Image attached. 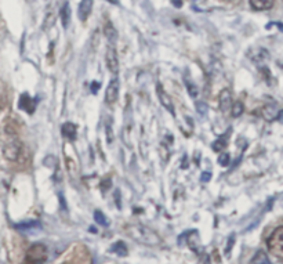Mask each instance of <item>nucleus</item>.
Wrapping results in <instances>:
<instances>
[{"instance_id":"f257e3e1","label":"nucleus","mask_w":283,"mask_h":264,"mask_svg":"<svg viewBox=\"0 0 283 264\" xmlns=\"http://www.w3.org/2000/svg\"><path fill=\"white\" fill-rule=\"evenodd\" d=\"M21 144L20 136L10 122H6L3 126L0 127V151L2 155L7 159L14 162L18 159L21 154Z\"/></svg>"},{"instance_id":"6e6552de","label":"nucleus","mask_w":283,"mask_h":264,"mask_svg":"<svg viewBox=\"0 0 283 264\" xmlns=\"http://www.w3.org/2000/svg\"><path fill=\"white\" fill-rule=\"evenodd\" d=\"M218 105L223 114H228L232 108V94L228 89H224L223 92L220 93V100H218Z\"/></svg>"},{"instance_id":"9d476101","label":"nucleus","mask_w":283,"mask_h":264,"mask_svg":"<svg viewBox=\"0 0 283 264\" xmlns=\"http://www.w3.org/2000/svg\"><path fill=\"white\" fill-rule=\"evenodd\" d=\"M273 2L275 0H250V6L256 11H264L272 9Z\"/></svg>"},{"instance_id":"a211bd4d","label":"nucleus","mask_w":283,"mask_h":264,"mask_svg":"<svg viewBox=\"0 0 283 264\" xmlns=\"http://www.w3.org/2000/svg\"><path fill=\"white\" fill-rule=\"evenodd\" d=\"M253 264H272L267 257V254L264 252H258L253 259Z\"/></svg>"},{"instance_id":"1a4fd4ad","label":"nucleus","mask_w":283,"mask_h":264,"mask_svg":"<svg viewBox=\"0 0 283 264\" xmlns=\"http://www.w3.org/2000/svg\"><path fill=\"white\" fill-rule=\"evenodd\" d=\"M93 3H94V0H82L80 5H79V9H77L79 20L86 21L90 17L91 10H93Z\"/></svg>"},{"instance_id":"0eeeda50","label":"nucleus","mask_w":283,"mask_h":264,"mask_svg":"<svg viewBox=\"0 0 283 264\" xmlns=\"http://www.w3.org/2000/svg\"><path fill=\"white\" fill-rule=\"evenodd\" d=\"M117 97H119V81H117L116 78H113V79L109 82L108 89H106L105 101L108 102V104H113V102H116Z\"/></svg>"},{"instance_id":"dca6fc26","label":"nucleus","mask_w":283,"mask_h":264,"mask_svg":"<svg viewBox=\"0 0 283 264\" xmlns=\"http://www.w3.org/2000/svg\"><path fill=\"white\" fill-rule=\"evenodd\" d=\"M111 252L119 254V256H127V246L125 245V242H116L111 249Z\"/></svg>"},{"instance_id":"5701e85b","label":"nucleus","mask_w":283,"mask_h":264,"mask_svg":"<svg viewBox=\"0 0 283 264\" xmlns=\"http://www.w3.org/2000/svg\"><path fill=\"white\" fill-rule=\"evenodd\" d=\"M218 163L221 166H228L229 165V154H221L218 155Z\"/></svg>"},{"instance_id":"c85d7f7f","label":"nucleus","mask_w":283,"mask_h":264,"mask_svg":"<svg viewBox=\"0 0 283 264\" xmlns=\"http://www.w3.org/2000/svg\"><path fill=\"white\" fill-rule=\"evenodd\" d=\"M106 2H109V3H112V5H116L117 0H106Z\"/></svg>"},{"instance_id":"4468645a","label":"nucleus","mask_w":283,"mask_h":264,"mask_svg":"<svg viewBox=\"0 0 283 264\" xmlns=\"http://www.w3.org/2000/svg\"><path fill=\"white\" fill-rule=\"evenodd\" d=\"M61 132H62V136L68 138V140H75L76 138V126L73 123H64L62 127H61Z\"/></svg>"},{"instance_id":"c756f323","label":"nucleus","mask_w":283,"mask_h":264,"mask_svg":"<svg viewBox=\"0 0 283 264\" xmlns=\"http://www.w3.org/2000/svg\"><path fill=\"white\" fill-rule=\"evenodd\" d=\"M65 264H68V263H65Z\"/></svg>"},{"instance_id":"f03ea898","label":"nucleus","mask_w":283,"mask_h":264,"mask_svg":"<svg viewBox=\"0 0 283 264\" xmlns=\"http://www.w3.org/2000/svg\"><path fill=\"white\" fill-rule=\"evenodd\" d=\"M126 234L138 244L148 245V246H156L162 242L160 237L153 230L148 229L145 225H140V224H133L126 227Z\"/></svg>"},{"instance_id":"ddd939ff","label":"nucleus","mask_w":283,"mask_h":264,"mask_svg":"<svg viewBox=\"0 0 283 264\" xmlns=\"http://www.w3.org/2000/svg\"><path fill=\"white\" fill-rule=\"evenodd\" d=\"M104 32H105V36L108 42L111 43V46H115V43L117 41V32L116 29L113 28L111 22H106L105 28H104Z\"/></svg>"},{"instance_id":"bb28decb","label":"nucleus","mask_w":283,"mask_h":264,"mask_svg":"<svg viewBox=\"0 0 283 264\" xmlns=\"http://www.w3.org/2000/svg\"><path fill=\"white\" fill-rule=\"evenodd\" d=\"M276 119H278L279 122H282V123H283V111H279L278 118H276Z\"/></svg>"},{"instance_id":"393cba45","label":"nucleus","mask_w":283,"mask_h":264,"mask_svg":"<svg viewBox=\"0 0 283 264\" xmlns=\"http://www.w3.org/2000/svg\"><path fill=\"white\" fill-rule=\"evenodd\" d=\"M196 108L199 109V114H205V112L208 111V105L206 104H203V102H196Z\"/></svg>"},{"instance_id":"412c9836","label":"nucleus","mask_w":283,"mask_h":264,"mask_svg":"<svg viewBox=\"0 0 283 264\" xmlns=\"http://www.w3.org/2000/svg\"><path fill=\"white\" fill-rule=\"evenodd\" d=\"M185 85H187V89H188V93H189V96L192 97V98H196V97H197L196 86H195L193 83H191L189 81L185 82Z\"/></svg>"},{"instance_id":"4be33fe9","label":"nucleus","mask_w":283,"mask_h":264,"mask_svg":"<svg viewBox=\"0 0 283 264\" xmlns=\"http://www.w3.org/2000/svg\"><path fill=\"white\" fill-rule=\"evenodd\" d=\"M66 165H68V172L71 173V176H76L77 174V168H76V163L71 159H66Z\"/></svg>"},{"instance_id":"b1692460","label":"nucleus","mask_w":283,"mask_h":264,"mask_svg":"<svg viewBox=\"0 0 283 264\" xmlns=\"http://www.w3.org/2000/svg\"><path fill=\"white\" fill-rule=\"evenodd\" d=\"M17 229L20 230H25V229H32V227H39V223H36V221H28V223H24V224H18V225H15Z\"/></svg>"},{"instance_id":"39448f33","label":"nucleus","mask_w":283,"mask_h":264,"mask_svg":"<svg viewBox=\"0 0 283 264\" xmlns=\"http://www.w3.org/2000/svg\"><path fill=\"white\" fill-rule=\"evenodd\" d=\"M105 62H106V68L109 69V72L113 73V75H116L117 72H119V58H117L115 46H111L108 50H106Z\"/></svg>"},{"instance_id":"7ed1b4c3","label":"nucleus","mask_w":283,"mask_h":264,"mask_svg":"<svg viewBox=\"0 0 283 264\" xmlns=\"http://www.w3.org/2000/svg\"><path fill=\"white\" fill-rule=\"evenodd\" d=\"M267 246H268L269 253L283 260V227H278L269 235Z\"/></svg>"},{"instance_id":"6ab92c4d","label":"nucleus","mask_w":283,"mask_h":264,"mask_svg":"<svg viewBox=\"0 0 283 264\" xmlns=\"http://www.w3.org/2000/svg\"><path fill=\"white\" fill-rule=\"evenodd\" d=\"M94 218H96L97 223L101 224V225H104V227H106V225L109 224V221L106 220V217L104 216V213H102L101 210H96V212H94Z\"/></svg>"},{"instance_id":"a878e982","label":"nucleus","mask_w":283,"mask_h":264,"mask_svg":"<svg viewBox=\"0 0 283 264\" xmlns=\"http://www.w3.org/2000/svg\"><path fill=\"white\" fill-rule=\"evenodd\" d=\"M210 180V173H203L202 181H209Z\"/></svg>"},{"instance_id":"f8f14e48","label":"nucleus","mask_w":283,"mask_h":264,"mask_svg":"<svg viewBox=\"0 0 283 264\" xmlns=\"http://www.w3.org/2000/svg\"><path fill=\"white\" fill-rule=\"evenodd\" d=\"M18 105H20L21 109H24V111H26L28 114H32V112L35 111L36 101H33L28 94H24V96L21 97L20 104H18Z\"/></svg>"},{"instance_id":"f3484780","label":"nucleus","mask_w":283,"mask_h":264,"mask_svg":"<svg viewBox=\"0 0 283 264\" xmlns=\"http://www.w3.org/2000/svg\"><path fill=\"white\" fill-rule=\"evenodd\" d=\"M243 109H245V107H243L242 102L236 101V102H233V104H232V108H231V114H232L233 118H238L243 114Z\"/></svg>"},{"instance_id":"423d86ee","label":"nucleus","mask_w":283,"mask_h":264,"mask_svg":"<svg viewBox=\"0 0 283 264\" xmlns=\"http://www.w3.org/2000/svg\"><path fill=\"white\" fill-rule=\"evenodd\" d=\"M156 93H157V98H159V101L162 104L163 107L166 108L167 111L170 112L172 115L176 114V109H174V104H173V100L172 97L169 96L165 90H163V87L160 85H157L156 86Z\"/></svg>"},{"instance_id":"aec40b11","label":"nucleus","mask_w":283,"mask_h":264,"mask_svg":"<svg viewBox=\"0 0 283 264\" xmlns=\"http://www.w3.org/2000/svg\"><path fill=\"white\" fill-rule=\"evenodd\" d=\"M225 142H227V136L220 137L217 141H214V144H213V149H214V151H221V149H224V148L227 147Z\"/></svg>"},{"instance_id":"20e7f679","label":"nucleus","mask_w":283,"mask_h":264,"mask_svg":"<svg viewBox=\"0 0 283 264\" xmlns=\"http://www.w3.org/2000/svg\"><path fill=\"white\" fill-rule=\"evenodd\" d=\"M47 260V248L43 244L32 245L26 252L22 264H45Z\"/></svg>"},{"instance_id":"2eb2a0df","label":"nucleus","mask_w":283,"mask_h":264,"mask_svg":"<svg viewBox=\"0 0 283 264\" xmlns=\"http://www.w3.org/2000/svg\"><path fill=\"white\" fill-rule=\"evenodd\" d=\"M278 114L279 111L276 109L275 105H265L263 108V117L264 119H267V121H273V119H276L278 118Z\"/></svg>"},{"instance_id":"cd10ccee","label":"nucleus","mask_w":283,"mask_h":264,"mask_svg":"<svg viewBox=\"0 0 283 264\" xmlns=\"http://www.w3.org/2000/svg\"><path fill=\"white\" fill-rule=\"evenodd\" d=\"M173 3H176V6H177V7H180V6H181V2H180V0H173Z\"/></svg>"},{"instance_id":"9b49d317","label":"nucleus","mask_w":283,"mask_h":264,"mask_svg":"<svg viewBox=\"0 0 283 264\" xmlns=\"http://www.w3.org/2000/svg\"><path fill=\"white\" fill-rule=\"evenodd\" d=\"M71 16H72V11H71V7H69V3L65 2L64 6L61 7V24H62V28H68V26H69Z\"/></svg>"}]
</instances>
